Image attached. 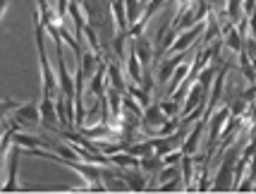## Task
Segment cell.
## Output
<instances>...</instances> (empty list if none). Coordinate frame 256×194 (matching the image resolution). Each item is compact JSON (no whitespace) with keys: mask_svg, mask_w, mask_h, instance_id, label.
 <instances>
[{"mask_svg":"<svg viewBox=\"0 0 256 194\" xmlns=\"http://www.w3.org/2000/svg\"><path fill=\"white\" fill-rule=\"evenodd\" d=\"M211 14V2L208 0H180L175 17L170 22V29L175 34H182L184 29H190L194 24L204 22Z\"/></svg>","mask_w":256,"mask_h":194,"instance_id":"obj_1","label":"cell"},{"mask_svg":"<svg viewBox=\"0 0 256 194\" xmlns=\"http://www.w3.org/2000/svg\"><path fill=\"white\" fill-rule=\"evenodd\" d=\"M240 148L237 144H230L225 148L223 160H220V168L216 172V178L211 180V190L216 192H228V190H234V166H237V158H240Z\"/></svg>","mask_w":256,"mask_h":194,"instance_id":"obj_2","label":"cell"},{"mask_svg":"<svg viewBox=\"0 0 256 194\" xmlns=\"http://www.w3.org/2000/svg\"><path fill=\"white\" fill-rule=\"evenodd\" d=\"M168 120H170V118L160 110V103H151V106H146L144 118H142V132H144V137H158L160 127L166 125Z\"/></svg>","mask_w":256,"mask_h":194,"instance_id":"obj_3","label":"cell"},{"mask_svg":"<svg viewBox=\"0 0 256 194\" xmlns=\"http://www.w3.org/2000/svg\"><path fill=\"white\" fill-rule=\"evenodd\" d=\"M230 118V106H220L218 110L211 113V120H208V146H206V154H216V144L223 137V127Z\"/></svg>","mask_w":256,"mask_h":194,"instance_id":"obj_4","label":"cell"},{"mask_svg":"<svg viewBox=\"0 0 256 194\" xmlns=\"http://www.w3.org/2000/svg\"><path fill=\"white\" fill-rule=\"evenodd\" d=\"M10 118H14V120H17L22 127L38 125V122H41V103H36V101L22 103V106H20V108H17Z\"/></svg>","mask_w":256,"mask_h":194,"instance_id":"obj_5","label":"cell"},{"mask_svg":"<svg viewBox=\"0 0 256 194\" xmlns=\"http://www.w3.org/2000/svg\"><path fill=\"white\" fill-rule=\"evenodd\" d=\"M132 44H134V50H136L139 60H142V68H144V72H146V70L151 68V60L156 58L154 41H151L146 34H139V36H132Z\"/></svg>","mask_w":256,"mask_h":194,"instance_id":"obj_6","label":"cell"},{"mask_svg":"<svg viewBox=\"0 0 256 194\" xmlns=\"http://www.w3.org/2000/svg\"><path fill=\"white\" fill-rule=\"evenodd\" d=\"M168 0H148L144 5V12L139 14V20H136V24H132L130 26V36H139V34H144V29H146V24L154 20V14H156L163 5H166Z\"/></svg>","mask_w":256,"mask_h":194,"instance_id":"obj_7","label":"cell"},{"mask_svg":"<svg viewBox=\"0 0 256 194\" xmlns=\"http://www.w3.org/2000/svg\"><path fill=\"white\" fill-rule=\"evenodd\" d=\"M190 53H192V48H190V50H182V53H175L172 58H168V60H163V62H160V68H158V82H160V84H166V82H170V77H172V72H175V70H178L180 65L184 62V60H190V58H187Z\"/></svg>","mask_w":256,"mask_h":194,"instance_id":"obj_8","label":"cell"},{"mask_svg":"<svg viewBox=\"0 0 256 194\" xmlns=\"http://www.w3.org/2000/svg\"><path fill=\"white\" fill-rule=\"evenodd\" d=\"M120 178H122L130 192H144L148 187V180H146V172L139 170V168H120Z\"/></svg>","mask_w":256,"mask_h":194,"instance_id":"obj_9","label":"cell"},{"mask_svg":"<svg viewBox=\"0 0 256 194\" xmlns=\"http://www.w3.org/2000/svg\"><path fill=\"white\" fill-rule=\"evenodd\" d=\"M208 125L204 118H199V122L192 127L190 130V134L184 137V142H182V146H180V151L182 154H187V156H194L196 151H199V139H201V134H204V127Z\"/></svg>","mask_w":256,"mask_h":194,"instance_id":"obj_10","label":"cell"},{"mask_svg":"<svg viewBox=\"0 0 256 194\" xmlns=\"http://www.w3.org/2000/svg\"><path fill=\"white\" fill-rule=\"evenodd\" d=\"M20 156H22V146L17 144L14 148H10V172H8V180L2 184V192H14L20 184H17V166H20Z\"/></svg>","mask_w":256,"mask_h":194,"instance_id":"obj_11","label":"cell"},{"mask_svg":"<svg viewBox=\"0 0 256 194\" xmlns=\"http://www.w3.org/2000/svg\"><path fill=\"white\" fill-rule=\"evenodd\" d=\"M106 84L112 86V89H118V92L127 94V82L122 80V70H120V65H118L115 60L108 62V77H106Z\"/></svg>","mask_w":256,"mask_h":194,"instance_id":"obj_12","label":"cell"},{"mask_svg":"<svg viewBox=\"0 0 256 194\" xmlns=\"http://www.w3.org/2000/svg\"><path fill=\"white\" fill-rule=\"evenodd\" d=\"M14 144H20L22 148H50V144L41 137H34V134H24V132H14V137H12Z\"/></svg>","mask_w":256,"mask_h":194,"instance_id":"obj_13","label":"cell"},{"mask_svg":"<svg viewBox=\"0 0 256 194\" xmlns=\"http://www.w3.org/2000/svg\"><path fill=\"white\" fill-rule=\"evenodd\" d=\"M190 70H192V60H184V62H182V65H180V68L172 72V77H170V82H168V94H170V96L178 92V86L182 84V82L187 80Z\"/></svg>","mask_w":256,"mask_h":194,"instance_id":"obj_14","label":"cell"},{"mask_svg":"<svg viewBox=\"0 0 256 194\" xmlns=\"http://www.w3.org/2000/svg\"><path fill=\"white\" fill-rule=\"evenodd\" d=\"M166 168V160H163V156H144L142 158V163H139V170H144L146 175H156V172H160Z\"/></svg>","mask_w":256,"mask_h":194,"instance_id":"obj_15","label":"cell"},{"mask_svg":"<svg viewBox=\"0 0 256 194\" xmlns=\"http://www.w3.org/2000/svg\"><path fill=\"white\" fill-rule=\"evenodd\" d=\"M127 92L132 94L134 98H136V101L142 103V106H151V89H144V86H139V84H134V82H130V84H127Z\"/></svg>","mask_w":256,"mask_h":194,"instance_id":"obj_16","label":"cell"},{"mask_svg":"<svg viewBox=\"0 0 256 194\" xmlns=\"http://www.w3.org/2000/svg\"><path fill=\"white\" fill-rule=\"evenodd\" d=\"M242 5H244V0H228V5H225V12H228V22L237 24L240 14H242Z\"/></svg>","mask_w":256,"mask_h":194,"instance_id":"obj_17","label":"cell"},{"mask_svg":"<svg viewBox=\"0 0 256 194\" xmlns=\"http://www.w3.org/2000/svg\"><path fill=\"white\" fill-rule=\"evenodd\" d=\"M160 110L168 115V118H178L180 115V103L175 98H170V101H160Z\"/></svg>","mask_w":256,"mask_h":194,"instance_id":"obj_18","label":"cell"},{"mask_svg":"<svg viewBox=\"0 0 256 194\" xmlns=\"http://www.w3.org/2000/svg\"><path fill=\"white\" fill-rule=\"evenodd\" d=\"M22 103L20 101H12V98H2V115H12Z\"/></svg>","mask_w":256,"mask_h":194,"instance_id":"obj_19","label":"cell"},{"mask_svg":"<svg viewBox=\"0 0 256 194\" xmlns=\"http://www.w3.org/2000/svg\"><path fill=\"white\" fill-rule=\"evenodd\" d=\"M178 187H180V178H175V180H170V182L158 184V192H170V190H178Z\"/></svg>","mask_w":256,"mask_h":194,"instance_id":"obj_20","label":"cell"},{"mask_svg":"<svg viewBox=\"0 0 256 194\" xmlns=\"http://www.w3.org/2000/svg\"><path fill=\"white\" fill-rule=\"evenodd\" d=\"M5 8H8V0H0V12L5 14Z\"/></svg>","mask_w":256,"mask_h":194,"instance_id":"obj_21","label":"cell"},{"mask_svg":"<svg viewBox=\"0 0 256 194\" xmlns=\"http://www.w3.org/2000/svg\"><path fill=\"white\" fill-rule=\"evenodd\" d=\"M252 192H256V182H254V187H252Z\"/></svg>","mask_w":256,"mask_h":194,"instance_id":"obj_22","label":"cell"},{"mask_svg":"<svg viewBox=\"0 0 256 194\" xmlns=\"http://www.w3.org/2000/svg\"><path fill=\"white\" fill-rule=\"evenodd\" d=\"M142 2H144V5H146V2H148V0H142Z\"/></svg>","mask_w":256,"mask_h":194,"instance_id":"obj_23","label":"cell"}]
</instances>
